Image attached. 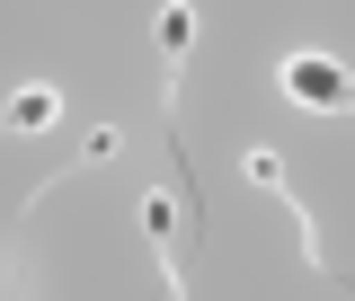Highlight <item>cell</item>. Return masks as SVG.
Instances as JSON below:
<instances>
[{
  "mask_svg": "<svg viewBox=\"0 0 355 301\" xmlns=\"http://www.w3.org/2000/svg\"><path fill=\"white\" fill-rule=\"evenodd\" d=\"M133 213H142V230H151V248H160V293H187V257H178V239H169V204H160V195H142V204H133Z\"/></svg>",
  "mask_w": 355,
  "mask_h": 301,
  "instance_id": "1",
  "label": "cell"
},
{
  "mask_svg": "<svg viewBox=\"0 0 355 301\" xmlns=\"http://www.w3.org/2000/svg\"><path fill=\"white\" fill-rule=\"evenodd\" d=\"M187 44H196V9L169 0V9H160V53H187Z\"/></svg>",
  "mask_w": 355,
  "mask_h": 301,
  "instance_id": "2",
  "label": "cell"
}]
</instances>
